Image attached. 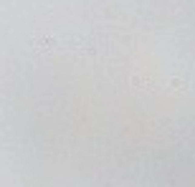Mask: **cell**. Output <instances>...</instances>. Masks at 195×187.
Here are the masks:
<instances>
[{
	"label": "cell",
	"mask_w": 195,
	"mask_h": 187,
	"mask_svg": "<svg viewBox=\"0 0 195 187\" xmlns=\"http://www.w3.org/2000/svg\"><path fill=\"white\" fill-rule=\"evenodd\" d=\"M132 84H134V86H147V78H142V76H134V78H132Z\"/></svg>",
	"instance_id": "cell-2"
},
{
	"label": "cell",
	"mask_w": 195,
	"mask_h": 187,
	"mask_svg": "<svg viewBox=\"0 0 195 187\" xmlns=\"http://www.w3.org/2000/svg\"><path fill=\"white\" fill-rule=\"evenodd\" d=\"M170 86H175V89L180 91V89H185V81H183V78H172V81H170Z\"/></svg>",
	"instance_id": "cell-1"
}]
</instances>
